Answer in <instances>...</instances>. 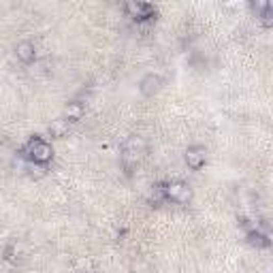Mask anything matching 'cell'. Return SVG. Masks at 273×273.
I'll list each match as a JSON object with an SVG mask.
<instances>
[{"label": "cell", "mask_w": 273, "mask_h": 273, "mask_svg": "<svg viewBox=\"0 0 273 273\" xmlns=\"http://www.w3.org/2000/svg\"><path fill=\"white\" fill-rule=\"evenodd\" d=\"M256 17L260 19V23H263L265 28H271V26H273V5H269L265 11H260Z\"/></svg>", "instance_id": "obj_12"}, {"label": "cell", "mask_w": 273, "mask_h": 273, "mask_svg": "<svg viewBox=\"0 0 273 273\" xmlns=\"http://www.w3.org/2000/svg\"><path fill=\"white\" fill-rule=\"evenodd\" d=\"M150 201L154 205H160V203H164V184H156L152 188V192H150Z\"/></svg>", "instance_id": "obj_11"}, {"label": "cell", "mask_w": 273, "mask_h": 273, "mask_svg": "<svg viewBox=\"0 0 273 273\" xmlns=\"http://www.w3.org/2000/svg\"><path fill=\"white\" fill-rule=\"evenodd\" d=\"M81 115H84V107H81V103H70V105L66 107V117H68V122L81 120Z\"/></svg>", "instance_id": "obj_10"}, {"label": "cell", "mask_w": 273, "mask_h": 273, "mask_svg": "<svg viewBox=\"0 0 273 273\" xmlns=\"http://www.w3.org/2000/svg\"><path fill=\"white\" fill-rule=\"evenodd\" d=\"M247 243L254 247H269L271 237H269V233H260L258 229H252V231H247Z\"/></svg>", "instance_id": "obj_8"}, {"label": "cell", "mask_w": 273, "mask_h": 273, "mask_svg": "<svg viewBox=\"0 0 273 273\" xmlns=\"http://www.w3.org/2000/svg\"><path fill=\"white\" fill-rule=\"evenodd\" d=\"M205 160H207V150L205 145H190L186 150V164L190 169H203L205 167Z\"/></svg>", "instance_id": "obj_5"}, {"label": "cell", "mask_w": 273, "mask_h": 273, "mask_svg": "<svg viewBox=\"0 0 273 273\" xmlns=\"http://www.w3.org/2000/svg\"><path fill=\"white\" fill-rule=\"evenodd\" d=\"M269 5H271V3H269V0H256V3H252L250 7H252V11H254V13L258 15V13H260V11H265V9L269 7Z\"/></svg>", "instance_id": "obj_13"}, {"label": "cell", "mask_w": 273, "mask_h": 273, "mask_svg": "<svg viewBox=\"0 0 273 273\" xmlns=\"http://www.w3.org/2000/svg\"><path fill=\"white\" fill-rule=\"evenodd\" d=\"M164 198H167V201H173V203L186 205L188 201L192 198V190H190V186L184 184V182L164 184Z\"/></svg>", "instance_id": "obj_3"}, {"label": "cell", "mask_w": 273, "mask_h": 273, "mask_svg": "<svg viewBox=\"0 0 273 273\" xmlns=\"http://www.w3.org/2000/svg\"><path fill=\"white\" fill-rule=\"evenodd\" d=\"M15 54H17V58H19V60H21L23 64H30V62H34V58H37L34 45H32L30 41H21V43H17Z\"/></svg>", "instance_id": "obj_7"}, {"label": "cell", "mask_w": 273, "mask_h": 273, "mask_svg": "<svg viewBox=\"0 0 273 273\" xmlns=\"http://www.w3.org/2000/svg\"><path fill=\"white\" fill-rule=\"evenodd\" d=\"M160 88H162V77L156 73H147L139 84V90L143 96H154V94L160 92Z\"/></svg>", "instance_id": "obj_6"}, {"label": "cell", "mask_w": 273, "mask_h": 273, "mask_svg": "<svg viewBox=\"0 0 273 273\" xmlns=\"http://www.w3.org/2000/svg\"><path fill=\"white\" fill-rule=\"evenodd\" d=\"M68 133V120H64V117H62V120H54L52 124H49V135L52 137H64Z\"/></svg>", "instance_id": "obj_9"}, {"label": "cell", "mask_w": 273, "mask_h": 273, "mask_svg": "<svg viewBox=\"0 0 273 273\" xmlns=\"http://www.w3.org/2000/svg\"><path fill=\"white\" fill-rule=\"evenodd\" d=\"M23 154H26V158L34 164H47L54 156V150L41 137H32L26 143V147H23Z\"/></svg>", "instance_id": "obj_1"}, {"label": "cell", "mask_w": 273, "mask_h": 273, "mask_svg": "<svg viewBox=\"0 0 273 273\" xmlns=\"http://www.w3.org/2000/svg\"><path fill=\"white\" fill-rule=\"evenodd\" d=\"M147 147V141L143 137H128L124 141V145H122V162H124V167H126V173H130V169L135 167V162L139 160V156L145 152Z\"/></svg>", "instance_id": "obj_2"}, {"label": "cell", "mask_w": 273, "mask_h": 273, "mask_svg": "<svg viewBox=\"0 0 273 273\" xmlns=\"http://www.w3.org/2000/svg\"><path fill=\"white\" fill-rule=\"evenodd\" d=\"M126 13L133 17L135 21H150V19H156V9L147 3H126L124 5Z\"/></svg>", "instance_id": "obj_4"}]
</instances>
